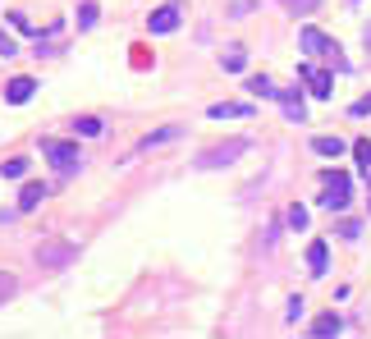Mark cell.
<instances>
[{
	"mask_svg": "<svg viewBox=\"0 0 371 339\" xmlns=\"http://www.w3.org/2000/svg\"><path fill=\"white\" fill-rule=\"evenodd\" d=\"M298 46H302V51H307L312 55V60H330V64H335V69L339 74H344L348 69V60H344V55H339V42H335V37H326V33H321V28H302V33H298Z\"/></svg>",
	"mask_w": 371,
	"mask_h": 339,
	"instance_id": "1",
	"label": "cell"
},
{
	"mask_svg": "<svg viewBox=\"0 0 371 339\" xmlns=\"http://www.w3.org/2000/svg\"><path fill=\"white\" fill-rule=\"evenodd\" d=\"M33 257H37V266H42V270H64V266H74V261H78V243H69V239H42Z\"/></svg>",
	"mask_w": 371,
	"mask_h": 339,
	"instance_id": "2",
	"label": "cell"
},
{
	"mask_svg": "<svg viewBox=\"0 0 371 339\" xmlns=\"http://www.w3.org/2000/svg\"><path fill=\"white\" fill-rule=\"evenodd\" d=\"M248 147H252L248 138H229V142H216V147H207V151H202L198 161H193V166H198V170H220V166H234L239 156H248Z\"/></svg>",
	"mask_w": 371,
	"mask_h": 339,
	"instance_id": "3",
	"label": "cell"
},
{
	"mask_svg": "<svg viewBox=\"0 0 371 339\" xmlns=\"http://www.w3.org/2000/svg\"><path fill=\"white\" fill-rule=\"evenodd\" d=\"M348 202H353V179L344 170H326V179H321V207L344 211Z\"/></svg>",
	"mask_w": 371,
	"mask_h": 339,
	"instance_id": "4",
	"label": "cell"
},
{
	"mask_svg": "<svg viewBox=\"0 0 371 339\" xmlns=\"http://www.w3.org/2000/svg\"><path fill=\"white\" fill-rule=\"evenodd\" d=\"M42 156H51L55 170H78L83 166V151H78V142H64V138H42Z\"/></svg>",
	"mask_w": 371,
	"mask_h": 339,
	"instance_id": "5",
	"label": "cell"
},
{
	"mask_svg": "<svg viewBox=\"0 0 371 339\" xmlns=\"http://www.w3.org/2000/svg\"><path fill=\"white\" fill-rule=\"evenodd\" d=\"M298 79L307 83V92L321 96V101H326L330 87H335V74H330V69H316V64H298Z\"/></svg>",
	"mask_w": 371,
	"mask_h": 339,
	"instance_id": "6",
	"label": "cell"
},
{
	"mask_svg": "<svg viewBox=\"0 0 371 339\" xmlns=\"http://www.w3.org/2000/svg\"><path fill=\"white\" fill-rule=\"evenodd\" d=\"M275 101L285 105V120H289V124H307V105H302V92H294V87H280Z\"/></svg>",
	"mask_w": 371,
	"mask_h": 339,
	"instance_id": "7",
	"label": "cell"
},
{
	"mask_svg": "<svg viewBox=\"0 0 371 339\" xmlns=\"http://www.w3.org/2000/svg\"><path fill=\"white\" fill-rule=\"evenodd\" d=\"M147 28H152V33H174V28H179V5L152 9V14H147Z\"/></svg>",
	"mask_w": 371,
	"mask_h": 339,
	"instance_id": "8",
	"label": "cell"
},
{
	"mask_svg": "<svg viewBox=\"0 0 371 339\" xmlns=\"http://www.w3.org/2000/svg\"><path fill=\"white\" fill-rule=\"evenodd\" d=\"M33 92H37V83H33V79H9V83H5V101H9V105L33 101Z\"/></svg>",
	"mask_w": 371,
	"mask_h": 339,
	"instance_id": "9",
	"label": "cell"
},
{
	"mask_svg": "<svg viewBox=\"0 0 371 339\" xmlns=\"http://www.w3.org/2000/svg\"><path fill=\"white\" fill-rule=\"evenodd\" d=\"M307 266H312V275H326V266H330L326 239H312V243H307Z\"/></svg>",
	"mask_w": 371,
	"mask_h": 339,
	"instance_id": "10",
	"label": "cell"
},
{
	"mask_svg": "<svg viewBox=\"0 0 371 339\" xmlns=\"http://www.w3.org/2000/svg\"><path fill=\"white\" fill-rule=\"evenodd\" d=\"M211 120H248L252 115V105H243V101H220V105H211Z\"/></svg>",
	"mask_w": 371,
	"mask_h": 339,
	"instance_id": "11",
	"label": "cell"
},
{
	"mask_svg": "<svg viewBox=\"0 0 371 339\" xmlns=\"http://www.w3.org/2000/svg\"><path fill=\"white\" fill-rule=\"evenodd\" d=\"M46 197V183H23V193H18V211H37Z\"/></svg>",
	"mask_w": 371,
	"mask_h": 339,
	"instance_id": "12",
	"label": "cell"
},
{
	"mask_svg": "<svg viewBox=\"0 0 371 339\" xmlns=\"http://www.w3.org/2000/svg\"><path fill=\"white\" fill-rule=\"evenodd\" d=\"M179 133H183L179 124H165V129H156V133H147V138H142L138 147H142V151H152V147H161V142H174V138H179Z\"/></svg>",
	"mask_w": 371,
	"mask_h": 339,
	"instance_id": "13",
	"label": "cell"
},
{
	"mask_svg": "<svg viewBox=\"0 0 371 339\" xmlns=\"http://www.w3.org/2000/svg\"><path fill=\"white\" fill-rule=\"evenodd\" d=\"M248 92H252V96H261V101H275V96H280V87L270 83L266 74H252V79H248Z\"/></svg>",
	"mask_w": 371,
	"mask_h": 339,
	"instance_id": "14",
	"label": "cell"
},
{
	"mask_svg": "<svg viewBox=\"0 0 371 339\" xmlns=\"http://www.w3.org/2000/svg\"><path fill=\"white\" fill-rule=\"evenodd\" d=\"M312 151H316V156H344V138L321 133V138H312Z\"/></svg>",
	"mask_w": 371,
	"mask_h": 339,
	"instance_id": "15",
	"label": "cell"
},
{
	"mask_svg": "<svg viewBox=\"0 0 371 339\" xmlns=\"http://www.w3.org/2000/svg\"><path fill=\"white\" fill-rule=\"evenodd\" d=\"M339 331H344V321H339L335 312H326V316H316V321H312V335H321V339H326V335H339Z\"/></svg>",
	"mask_w": 371,
	"mask_h": 339,
	"instance_id": "16",
	"label": "cell"
},
{
	"mask_svg": "<svg viewBox=\"0 0 371 339\" xmlns=\"http://www.w3.org/2000/svg\"><path fill=\"white\" fill-rule=\"evenodd\" d=\"M220 64H224V69H229V74H239L243 64H248V51H243V46H229V51L220 55Z\"/></svg>",
	"mask_w": 371,
	"mask_h": 339,
	"instance_id": "17",
	"label": "cell"
},
{
	"mask_svg": "<svg viewBox=\"0 0 371 339\" xmlns=\"http://www.w3.org/2000/svg\"><path fill=\"white\" fill-rule=\"evenodd\" d=\"M74 133H83V138H96V133H101V120H96V115H78V120H74Z\"/></svg>",
	"mask_w": 371,
	"mask_h": 339,
	"instance_id": "18",
	"label": "cell"
},
{
	"mask_svg": "<svg viewBox=\"0 0 371 339\" xmlns=\"http://www.w3.org/2000/svg\"><path fill=\"white\" fill-rule=\"evenodd\" d=\"M280 5H285L289 14H316V9H321V0H280Z\"/></svg>",
	"mask_w": 371,
	"mask_h": 339,
	"instance_id": "19",
	"label": "cell"
},
{
	"mask_svg": "<svg viewBox=\"0 0 371 339\" xmlns=\"http://www.w3.org/2000/svg\"><path fill=\"white\" fill-rule=\"evenodd\" d=\"M14 294H18V280L9 275V270H0V307H5V303H9Z\"/></svg>",
	"mask_w": 371,
	"mask_h": 339,
	"instance_id": "20",
	"label": "cell"
},
{
	"mask_svg": "<svg viewBox=\"0 0 371 339\" xmlns=\"http://www.w3.org/2000/svg\"><path fill=\"white\" fill-rule=\"evenodd\" d=\"M353 156H358V166L371 174V138H358V142H353Z\"/></svg>",
	"mask_w": 371,
	"mask_h": 339,
	"instance_id": "21",
	"label": "cell"
},
{
	"mask_svg": "<svg viewBox=\"0 0 371 339\" xmlns=\"http://www.w3.org/2000/svg\"><path fill=\"white\" fill-rule=\"evenodd\" d=\"M0 174H5V179H23V174H28V161H23V156L5 161V166H0Z\"/></svg>",
	"mask_w": 371,
	"mask_h": 339,
	"instance_id": "22",
	"label": "cell"
},
{
	"mask_svg": "<svg viewBox=\"0 0 371 339\" xmlns=\"http://www.w3.org/2000/svg\"><path fill=\"white\" fill-rule=\"evenodd\" d=\"M96 14H101V9H96L92 0H83V5H78V28H92V23H96Z\"/></svg>",
	"mask_w": 371,
	"mask_h": 339,
	"instance_id": "23",
	"label": "cell"
},
{
	"mask_svg": "<svg viewBox=\"0 0 371 339\" xmlns=\"http://www.w3.org/2000/svg\"><path fill=\"white\" fill-rule=\"evenodd\" d=\"M335 234H339V239H358V234H363V225H358V220H339Z\"/></svg>",
	"mask_w": 371,
	"mask_h": 339,
	"instance_id": "24",
	"label": "cell"
},
{
	"mask_svg": "<svg viewBox=\"0 0 371 339\" xmlns=\"http://www.w3.org/2000/svg\"><path fill=\"white\" fill-rule=\"evenodd\" d=\"M252 9H257V5H252V0H234V5H229V18H248Z\"/></svg>",
	"mask_w": 371,
	"mask_h": 339,
	"instance_id": "25",
	"label": "cell"
},
{
	"mask_svg": "<svg viewBox=\"0 0 371 339\" xmlns=\"http://www.w3.org/2000/svg\"><path fill=\"white\" fill-rule=\"evenodd\" d=\"M289 225H294V229H307V207H289Z\"/></svg>",
	"mask_w": 371,
	"mask_h": 339,
	"instance_id": "26",
	"label": "cell"
},
{
	"mask_svg": "<svg viewBox=\"0 0 371 339\" xmlns=\"http://www.w3.org/2000/svg\"><path fill=\"white\" fill-rule=\"evenodd\" d=\"M18 51V46H14V37H9V33H0V55H14Z\"/></svg>",
	"mask_w": 371,
	"mask_h": 339,
	"instance_id": "27",
	"label": "cell"
},
{
	"mask_svg": "<svg viewBox=\"0 0 371 339\" xmlns=\"http://www.w3.org/2000/svg\"><path fill=\"white\" fill-rule=\"evenodd\" d=\"M353 115H371V96H363V101H353Z\"/></svg>",
	"mask_w": 371,
	"mask_h": 339,
	"instance_id": "28",
	"label": "cell"
}]
</instances>
